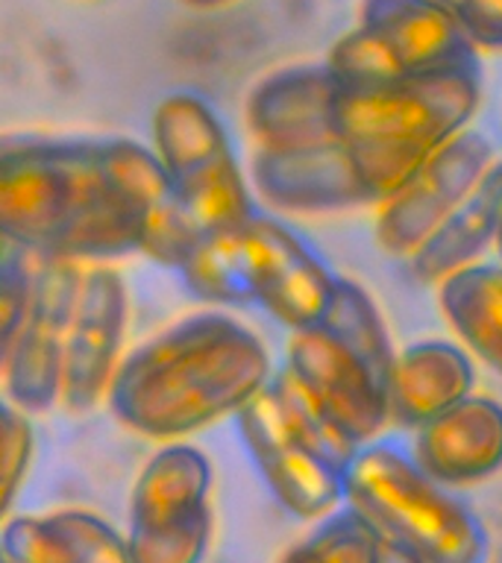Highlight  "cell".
I'll return each mask as SVG.
<instances>
[{"label": "cell", "instance_id": "7402d4cb", "mask_svg": "<svg viewBox=\"0 0 502 563\" xmlns=\"http://www.w3.org/2000/svg\"><path fill=\"white\" fill-rule=\"evenodd\" d=\"M320 329L332 334L335 341L343 343L350 352H356L388 385V376H391L396 358L394 341L388 334L385 317L359 282L335 276L332 299L326 306Z\"/></svg>", "mask_w": 502, "mask_h": 563}, {"label": "cell", "instance_id": "30bf717a", "mask_svg": "<svg viewBox=\"0 0 502 563\" xmlns=\"http://www.w3.org/2000/svg\"><path fill=\"white\" fill-rule=\"evenodd\" d=\"M250 306L264 308L291 332L315 329L332 299L335 273L291 227L259 214L241 227Z\"/></svg>", "mask_w": 502, "mask_h": 563}, {"label": "cell", "instance_id": "e0dca14e", "mask_svg": "<svg viewBox=\"0 0 502 563\" xmlns=\"http://www.w3.org/2000/svg\"><path fill=\"white\" fill-rule=\"evenodd\" d=\"M476 367L458 343L417 341L396 352L388 376V413L403 429H421L473 394Z\"/></svg>", "mask_w": 502, "mask_h": 563}, {"label": "cell", "instance_id": "ac0fdd59", "mask_svg": "<svg viewBox=\"0 0 502 563\" xmlns=\"http://www.w3.org/2000/svg\"><path fill=\"white\" fill-rule=\"evenodd\" d=\"M359 26L376 33L408 74L479 59L458 15L435 0H361Z\"/></svg>", "mask_w": 502, "mask_h": 563}, {"label": "cell", "instance_id": "2e32d148", "mask_svg": "<svg viewBox=\"0 0 502 563\" xmlns=\"http://www.w3.org/2000/svg\"><path fill=\"white\" fill-rule=\"evenodd\" d=\"M0 545L9 563H132L127 537L86 508L7 519Z\"/></svg>", "mask_w": 502, "mask_h": 563}, {"label": "cell", "instance_id": "4fadbf2b", "mask_svg": "<svg viewBox=\"0 0 502 563\" xmlns=\"http://www.w3.org/2000/svg\"><path fill=\"white\" fill-rule=\"evenodd\" d=\"M285 367L359 446L391 422L385 382L320 325L291 332Z\"/></svg>", "mask_w": 502, "mask_h": 563}, {"label": "cell", "instance_id": "3957f363", "mask_svg": "<svg viewBox=\"0 0 502 563\" xmlns=\"http://www.w3.org/2000/svg\"><path fill=\"white\" fill-rule=\"evenodd\" d=\"M343 505L421 563H484L488 531L465 499L394 443H364L343 473Z\"/></svg>", "mask_w": 502, "mask_h": 563}, {"label": "cell", "instance_id": "9a60e30c", "mask_svg": "<svg viewBox=\"0 0 502 563\" xmlns=\"http://www.w3.org/2000/svg\"><path fill=\"white\" fill-rule=\"evenodd\" d=\"M414 464L444 487H467L502 470V402L470 394L414 431Z\"/></svg>", "mask_w": 502, "mask_h": 563}, {"label": "cell", "instance_id": "83f0119b", "mask_svg": "<svg viewBox=\"0 0 502 563\" xmlns=\"http://www.w3.org/2000/svg\"><path fill=\"white\" fill-rule=\"evenodd\" d=\"M458 24L476 51H502V0H467L458 9Z\"/></svg>", "mask_w": 502, "mask_h": 563}, {"label": "cell", "instance_id": "d6986e66", "mask_svg": "<svg viewBox=\"0 0 502 563\" xmlns=\"http://www.w3.org/2000/svg\"><path fill=\"white\" fill-rule=\"evenodd\" d=\"M502 206V162H493L470 197L408 255V271L426 285H440L452 273L479 264L493 244Z\"/></svg>", "mask_w": 502, "mask_h": 563}, {"label": "cell", "instance_id": "5bb4252c", "mask_svg": "<svg viewBox=\"0 0 502 563\" xmlns=\"http://www.w3.org/2000/svg\"><path fill=\"white\" fill-rule=\"evenodd\" d=\"M335 88L338 82L324 62L288 65L259 79L244 109L255 150H299L332 141Z\"/></svg>", "mask_w": 502, "mask_h": 563}, {"label": "cell", "instance_id": "7c38bea8", "mask_svg": "<svg viewBox=\"0 0 502 563\" xmlns=\"http://www.w3.org/2000/svg\"><path fill=\"white\" fill-rule=\"evenodd\" d=\"M236 426L262 482L288 514L326 519L341 508L343 473L291 438L268 387L236 413Z\"/></svg>", "mask_w": 502, "mask_h": 563}, {"label": "cell", "instance_id": "1f68e13d", "mask_svg": "<svg viewBox=\"0 0 502 563\" xmlns=\"http://www.w3.org/2000/svg\"><path fill=\"white\" fill-rule=\"evenodd\" d=\"M188 7H197V9H215V7H223L229 0H185Z\"/></svg>", "mask_w": 502, "mask_h": 563}, {"label": "cell", "instance_id": "f1b7e54d", "mask_svg": "<svg viewBox=\"0 0 502 563\" xmlns=\"http://www.w3.org/2000/svg\"><path fill=\"white\" fill-rule=\"evenodd\" d=\"M33 258L35 253H30L26 246H21L12 238L0 235V294L26 288L30 271H33Z\"/></svg>", "mask_w": 502, "mask_h": 563}, {"label": "cell", "instance_id": "ba28073f", "mask_svg": "<svg viewBox=\"0 0 502 563\" xmlns=\"http://www.w3.org/2000/svg\"><path fill=\"white\" fill-rule=\"evenodd\" d=\"M491 165V139L476 130H461L429 150L414 174L379 206V246L408 258L470 197Z\"/></svg>", "mask_w": 502, "mask_h": 563}, {"label": "cell", "instance_id": "6da1fadb", "mask_svg": "<svg viewBox=\"0 0 502 563\" xmlns=\"http://www.w3.org/2000/svg\"><path fill=\"white\" fill-rule=\"evenodd\" d=\"M271 376V352L250 325L200 311L127 352L106 402L123 429L174 443L236 417Z\"/></svg>", "mask_w": 502, "mask_h": 563}, {"label": "cell", "instance_id": "603a6c76", "mask_svg": "<svg viewBox=\"0 0 502 563\" xmlns=\"http://www.w3.org/2000/svg\"><path fill=\"white\" fill-rule=\"evenodd\" d=\"M280 413L282 426L288 429V434L297 440L299 446H306L312 455L335 466L338 473H347V466L352 464V457L359 455V443L343 434V429L329 417L324 405L317 402L315 396L308 394L303 382H299L288 367H282L280 373H273L271 385H268Z\"/></svg>", "mask_w": 502, "mask_h": 563}, {"label": "cell", "instance_id": "52a82bcc", "mask_svg": "<svg viewBox=\"0 0 502 563\" xmlns=\"http://www.w3.org/2000/svg\"><path fill=\"white\" fill-rule=\"evenodd\" d=\"M83 267L86 264L59 255L35 253L33 258L24 314L0 373L3 399L26 417L59 405L65 343Z\"/></svg>", "mask_w": 502, "mask_h": 563}, {"label": "cell", "instance_id": "277c9868", "mask_svg": "<svg viewBox=\"0 0 502 563\" xmlns=\"http://www.w3.org/2000/svg\"><path fill=\"white\" fill-rule=\"evenodd\" d=\"M426 153V147L361 141H326L299 150H255L250 179L271 209L329 214L382 206L414 174Z\"/></svg>", "mask_w": 502, "mask_h": 563}, {"label": "cell", "instance_id": "5b68a950", "mask_svg": "<svg viewBox=\"0 0 502 563\" xmlns=\"http://www.w3.org/2000/svg\"><path fill=\"white\" fill-rule=\"evenodd\" d=\"M482 103V62L417 70L379 88H335L332 141L438 147L467 130Z\"/></svg>", "mask_w": 502, "mask_h": 563}, {"label": "cell", "instance_id": "8fae6325", "mask_svg": "<svg viewBox=\"0 0 502 563\" xmlns=\"http://www.w3.org/2000/svg\"><path fill=\"white\" fill-rule=\"evenodd\" d=\"M97 162L109 191L135 223L139 255L179 271L203 232L176 200L156 153L139 141L106 139L97 141Z\"/></svg>", "mask_w": 502, "mask_h": 563}, {"label": "cell", "instance_id": "f546056e", "mask_svg": "<svg viewBox=\"0 0 502 563\" xmlns=\"http://www.w3.org/2000/svg\"><path fill=\"white\" fill-rule=\"evenodd\" d=\"M24 299L26 288L3 290V294H0V373H3V364H7L9 346L15 341L21 314H24Z\"/></svg>", "mask_w": 502, "mask_h": 563}, {"label": "cell", "instance_id": "44dd1931", "mask_svg": "<svg viewBox=\"0 0 502 563\" xmlns=\"http://www.w3.org/2000/svg\"><path fill=\"white\" fill-rule=\"evenodd\" d=\"M449 325L502 376V264H473L438 285Z\"/></svg>", "mask_w": 502, "mask_h": 563}, {"label": "cell", "instance_id": "484cf974", "mask_svg": "<svg viewBox=\"0 0 502 563\" xmlns=\"http://www.w3.org/2000/svg\"><path fill=\"white\" fill-rule=\"evenodd\" d=\"M211 531H215V514L209 508L197 510L192 517L176 519L162 528L150 531H130L132 563H200L209 552Z\"/></svg>", "mask_w": 502, "mask_h": 563}, {"label": "cell", "instance_id": "4316f807", "mask_svg": "<svg viewBox=\"0 0 502 563\" xmlns=\"http://www.w3.org/2000/svg\"><path fill=\"white\" fill-rule=\"evenodd\" d=\"M33 449L35 438L30 417L0 396V522L7 519L18 487L24 484Z\"/></svg>", "mask_w": 502, "mask_h": 563}, {"label": "cell", "instance_id": "ffe728a7", "mask_svg": "<svg viewBox=\"0 0 502 563\" xmlns=\"http://www.w3.org/2000/svg\"><path fill=\"white\" fill-rule=\"evenodd\" d=\"M211 461L197 446L167 443L150 457L130 496V531H150L209 508Z\"/></svg>", "mask_w": 502, "mask_h": 563}, {"label": "cell", "instance_id": "4dcf8cb0", "mask_svg": "<svg viewBox=\"0 0 502 563\" xmlns=\"http://www.w3.org/2000/svg\"><path fill=\"white\" fill-rule=\"evenodd\" d=\"M376 563H421V561H417L412 552H405L403 545L391 543V540H385V537H382V543H379Z\"/></svg>", "mask_w": 502, "mask_h": 563}, {"label": "cell", "instance_id": "e575fe53", "mask_svg": "<svg viewBox=\"0 0 502 563\" xmlns=\"http://www.w3.org/2000/svg\"><path fill=\"white\" fill-rule=\"evenodd\" d=\"M0 563H9L7 554H3V545H0Z\"/></svg>", "mask_w": 502, "mask_h": 563}, {"label": "cell", "instance_id": "d4e9b609", "mask_svg": "<svg viewBox=\"0 0 502 563\" xmlns=\"http://www.w3.org/2000/svg\"><path fill=\"white\" fill-rule=\"evenodd\" d=\"M341 88H379L408 77L403 62L368 26H356L332 44L324 62Z\"/></svg>", "mask_w": 502, "mask_h": 563}, {"label": "cell", "instance_id": "8992f818", "mask_svg": "<svg viewBox=\"0 0 502 563\" xmlns=\"http://www.w3.org/2000/svg\"><path fill=\"white\" fill-rule=\"evenodd\" d=\"M153 153L203 235L244 227L255 214L227 130L206 100L165 97L153 114Z\"/></svg>", "mask_w": 502, "mask_h": 563}, {"label": "cell", "instance_id": "d6a6232c", "mask_svg": "<svg viewBox=\"0 0 502 563\" xmlns=\"http://www.w3.org/2000/svg\"><path fill=\"white\" fill-rule=\"evenodd\" d=\"M435 3H438V7H444V9H449L452 15H458V9L465 7L467 0H435Z\"/></svg>", "mask_w": 502, "mask_h": 563}, {"label": "cell", "instance_id": "9c48e42d", "mask_svg": "<svg viewBox=\"0 0 502 563\" xmlns=\"http://www.w3.org/2000/svg\"><path fill=\"white\" fill-rule=\"evenodd\" d=\"M130 325V294L112 264H86L70 314L59 405L68 413H88L106 402L123 361Z\"/></svg>", "mask_w": 502, "mask_h": 563}, {"label": "cell", "instance_id": "836d02e7", "mask_svg": "<svg viewBox=\"0 0 502 563\" xmlns=\"http://www.w3.org/2000/svg\"><path fill=\"white\" fill-rule=\"evenodd\" d=\"M493 244L500 250V258H502V206H500V218H496V235H493Z\"/></svg>", "mask_w": 502, "mask_h": 563}, {"label": "cell", "instance_id": "cb8c5ba5", "mask_svg": "<svg viewBox=\"0 0 502 563\" xmlns=\"http://www.w3.org/2000/svg\"><path fill=\"white\" fill-rule=\"evenodd\" d=\"M382 537L352 508H338L280 563H376Z\"/></svg>", "mask_w": 502, "mask_h": 563}, {"label": "cell", "instance_id": "7a4b0ae2", "mask_svg": "<svg viewBox=\"0 0 502 563\" xmlns=\"http://www.w3.org/2000/svg\"><path fill=\"white\" fill-rule=\"evenodd\" d=\"M0 235L79 264L139 255V232L106 185L97 141H0Z\"/></svg>", "mask_w": 502, "mask_h": 563}]
</instances>
